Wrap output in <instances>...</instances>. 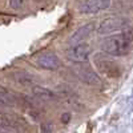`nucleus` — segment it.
<instances>
[{"label": "nucleus", "mask_w": 133, "mask_h": 133, "mask_svg": "<svg viewBox=\"0 0 133 133\" xmlns=\"http://www.w3.org/2000/svg\"><path fill=\"white\" fill-rule=\"evenodd\" d=\"M110 5V0H85L80 7L83 14H97Z\"/></svg>", "instance_id": "obj_8"}, {"label": "nucleus", "mask_w": 133, "mask_h": 133, "mask_svg": "<svg viewBox=\"0 0 133 133\" xmlns=\"http://www.w3.org/2000/svg\"><path fill=\"white\" fill-rule=\"evenodd\" d=\"M71 118V116H69V113H65L63 117H61V120H63V123H66V121H68Z\"/></svg>", "instance_id": "obj_15"}, {"label": "nucleus", "mask_w": 133, "mask_h": 133, "mask_svg": "<svg viewBox=\"0 0 133 133\" xmlns=\"http://www.w3.org/2000/svg\"><path fill=\"white\" fill-rule=\"evenodd\" d=\"M75 72L81 81L89 84V85H100L101 84V80H100L98 75L91 68V66L85 65V63L84 64H77L75 66Z\"/></svg>", "instance_id": "obj_4"}, {"label": "nucleus", "mask_w": 133, "mask_h": 133, "mask_svg": "<svg viewBox=\"0 0 133 133\" xmlns=\"http://www.w3.org/2000/svg\"><path fill=\"white\" fill-rule=\"evenodd\" d=\"M0 104L5 107H15L17 104V97L2 85H0Z\"/></svg>", "instance_id": "obj_11"}, {"label": "nucleus", "mask_w": 133, "mask_h": 133, "mask_svg": "<svg viewBox=\"0 0 133 133\" xmlns=\"http://www.w3.org/2000/svg\"><path fill=\"white\" fill-rule=\"evenodd\" d=\"M52 130H53V125L51 121L41 124V133H52Z\"/></svg>", "instance_id": "obj_13"}, {"label": "nucleus", "mask_w": 133, "mask_h": 133, "mask_svg": "<svg viewBox=\"0 0 133 133\" xmlns=\"http://www.w3.org/2000/svg\"><path fill=\"white\" fill-rule=\"evenodd\" d=\"M24 4V0H9V5L14 9H19L21 8V5Z\"/></svg>", "instance_id": "obj_14"}, {"label": "nucleus", "mask_w": 133, "mask_h": 133, "mask_svg": "<svg viewBox=\"0 0 133 133\" xmlns=\"http://www.w3.org/2000/svg\"><path fill=\"white\" fill-rule=\"evenodd\" d=\"M14 79H15V81H17L19 84H23V85H31L33 83V80H35L32 75L23 72V71L14 73Z\"/></svg>", "instance_id": "obj_12"}, {"label": "nucleus", "mask_w": 133, "mask_h": 133, "mask_svg": "<svg viewBox=\"0 0 133 133\" xmlns=\"http://www.w3.org/2000/svg\"><path fill=\"white\" fill-rule=\"evenodd\" d=\"M91 47L88 45V44H77V45H73L68 53H66V56H68V60L73 61V63H77V64H84L88 61V59H89L91 56Z\"/></svg>", "instance_id": "obj_3"}, {"label": "nucleus", "mask_w": 133, "mask_h": 133, "mask_svg": "<svg viewBox=\"0 0 133 133\" xmlns=\"http://www.w3.org/2000/svg\"><path fill=\"white\" fill-rule=\"evenodd\" d=\"M95 63L97 65V68L109 77H116L120 75V66L115 61L105 57L104 55H96Z\"/></svg>", "instance_id": "obj_5"}, {"label": "nucleus", "mask_w": 133, "mask_h": 133, "mask_svg": "<svg viewBox=\"0 0 133 133\" xmlns=\"http://www.w3.org/2000/svg\"><path fill=\"white\" fill-rule=\"evenodd\" d=\"M36 61H37V65L41 66L43 69H49V71L57 69L61 65V61L57 57V55L52 51H47V52H43L41 55H39Z\"/></svg>", "instance_id": "obj_7"}, {"label": "nucleus", "mask_w": 133, "mask_h": 133, "mask_svg": "<svg viewBox=\"0 0 133 133\" xmlns=\"http://www.w3.org/2000/svg\"><path fill=\"white\" fill-rule=\"evenodd\" d=\"M127 24V20L123 17H109L101 21L100 27L97 28V32L101 35H109V33H115L120 29H123Z\"/></svg>", "instance_id": "obj_6"}, {"label": "nucleus", "mask_w": 133, "mask_h": 133, "mask_svg": "<svg viewBox=\"0 0 133 133\" xmlns=\"http://www.w3.org/2000/svg\"><path fill=\"white\" fill-rule=\"evenodd\" d=\"M133 44V27L125 29L124 32L112 35L103 41V51L110 56H125L132 49Z\"/></svg>", "instance_id": "obj_1"}, {"label": "nucleus", "mask_w": 133, "mask_h": 133, "mask_svg": "<svg viewBox=\"0 0 133 133\" xmlns=\"http://www.w3.org/2000/svg\"><path fill=\"white\" fill-rule=\"evenodd\" d=\"M92 31H93V24H92V23H88V24L80 27V28L72 35V37L69 39V44H72V45L81 44V41H84L88 36H89L91 33H92Z\"/></svg>", "instance_id": "obj_9"}, {"label": "nucleus", "mask_w": 133, "mask_h": 133, "mask_svg": "<svg viewBox=\"0 0 133 133\" xmlns=\"http://www.w3.org/2000/svg\"><path fill=\"white\" fill-rule=\"evenodd\" d=\"M24 121L17 116L0 113V129L7 133H23L24 132Z\"/></svg>", "instance_id": "obj_2"}, {"label": "nucleus", "mask_w": 133, "mask_h": 133, "mask_svg": "<svg viewBox=\"0 0 133 133\" xmlns=\"http://www.w3.org/2000/svg\"><path fill=\"white\" fill-rule=\"evenodd\" d=\"M32 93L35 96V98L39 100V101H55L56 100V95L52 91L47 89V88L39 87V85L32 88Z\"/></svg>", "instance_id": "obj_10"}]
</instances>
